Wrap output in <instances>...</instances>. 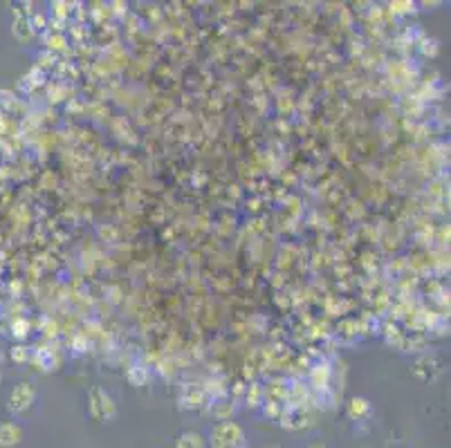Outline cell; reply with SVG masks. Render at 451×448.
<instances>
[{
  "label": "cell",
  "mask_w": 451,
  "mask_h": 448,
  "mask_svg": "<svg viewBox=\"0 0 451 448\" xmlns=\"http://www.w3.org/2000/svg\"><path fill=\"white\" fill-rule=\"evenodd\" d=\"M243 444L241 428L234 424H225L216 431V446L218 448H238Z\"/></svg>",
  "instance_id": "obj_1"
},
{
  "label": "cell",
  "mask_w": 451,
  "mask_h": 448,
  "mask_svg": "<svg viewBox=\"0 0 451 448\" xmlns=\"http://www.w3.org/2000/svg\"><path fill=\"white\" fill-rule=\"evenodd\" d=\"M90 399H92V415L95 417H106V415H113L115 413V406H113V399H110L108 395L101 388H92L90 392Z\"/></svg>",
  "instance_id": "obj_2"
},
{
  "label": "cell",
  "mask_w": 451,
  "mask_h": 448,
  "mask_svg": "<svg viewBox=\"0 0 451 448\" xmlns=\"http://www.w3.org/2000/svg\"><path fill=\"white\" fill-rule=\"evenodd\" d=\"M366 408H368V404L364 399H353L351 401V415H360V413H364Z\"/></svg>",
  "instance_id": "obj_3"
}]
</instances>
